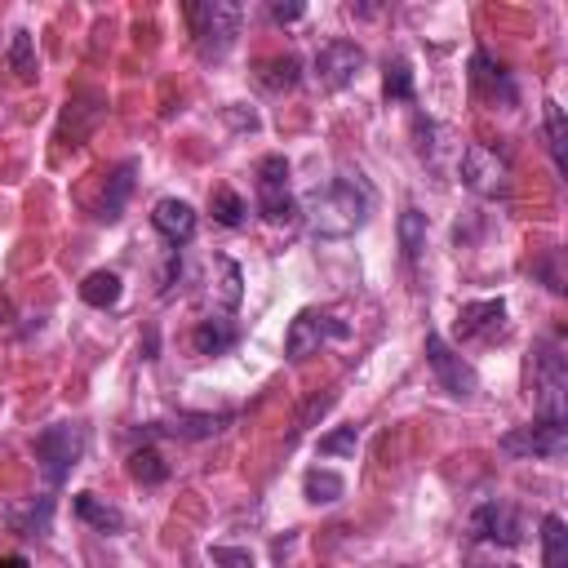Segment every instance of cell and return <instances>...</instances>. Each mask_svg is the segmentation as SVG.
<instances>
[{
  "label": "cell",
  "mask_w": 568,
  "mask_h": 568,
  "mask_svg": "<svg viewBox=\"0 0 568 568\" xmlns=\"http://www.w3.org/2000/svg\"><path fill=\"white\" fill-rule=\"evenodd\" d=\"M364 67V49L355 40H328L320 53H315V80L324 89H346Z\"/></svg>",
  "instance_id": "8fae6325"
},
{
  "label": "cell",
  "mask_w": 568,
  "mask_h": 568,
  "mask_svg": "<svg viewBox=\"0 0 568 568\" xmlns=\"http://www.w3.org/2000/svg\"><path fill=\"white\" fill-rule=\"evenodd\" d=\"M501 315H506V302L501 297H484V302H466L453 320V333L457 342H470V337H488L493 328H501Z\"/></svg>",
  "instance_id": "7c38bea8"
},
{
  "label": "cell",
  "mask_w": 568,
  "mask_h": 568,
  "mask_svg": "<svg viewBox=\"0 0 568 568\" xmlns=\"http://www.w3.org/2000/svg\"><path fill=\"white\" fill-rule=\"evenodd\" d=\"M355 448H359V426H337V430H328L320 439L324 457H355Z\"/></svg>",
  "instance_id": "83f0119b"
},
{
  "label": "cell",
  "mask_w": 568,
  "mask_h": 568,
  "mask_svg": "<svg viewBox=\"0 0 568 568\" xmlns=\"http://www.w3.org/2000/svg\"><path fill=\"white\" fill-rule=\"evenodd\" d=\"M84 444H89L84 426H71V422H53V426H44V430L36 435V444H31L40 475H44L49 484H62V479L71 475V466L80 462Z\"/></svg>",
  "instance_id": "277c9868"
},
{
  "label": "cell",
  "mask_w": 568,
  "mask_h": 568,
  "mask_svg": "<svg viewBox=\"0 0 568 568\" xmlns=\"http://www.w3.org/2000/svg\"><path fill=\"white\" fill-rule=\"evenodd\" d=\"M9 67L31 80L36 75V53H31V31H13V44H9Z\"/></svg>",
  "instance_id": "f1b7e54d"
},
{
  "label": "cell",
  "mask_w": 568,
  "mask_h": 568,
  "mask_svg": "<svg viewBox=\"0 0 568 568\" xmlns=\"http://www.w3.org/2000/svg\"><path fill=\"white\" fill-rule=\"evenodd\" d=\"M351 328L337 320V315H328V311H297L293 320H288V333H284V355L288 359H306V355H315L324 342H342Z\"/></svg>",
  "instance_id": "ba28073f"
},
{
  "label": "cell",
  "mask_w": 568,
  "mask_h": 568,
  "mask_svg": "<svg viewBox=\"0 0 568 568\" xmlns=\"http://www.w3.org/2000/svg\"><path fill=\"white\" fill-rule=\"evenodd\" d=\"M462 182H466L475 195H484V200H506V195H510V164H506L493 146L470 142V146L462 151Z\"/></svg>",
  "instance_id": "52a82bcc"
},
{
  "label": "cell",
  "mask_w": 568,
  "mask_h": 568,
  "mask_svg": "<svg viewBox=\"0 0 568 568\" xmlns=\"http://www.w3.org/2000/svg\"><path fill=\"white\" fill-rule=\"evenodd\" d=\"M257 213L275 226H288L297 217L293 191H288V160L284 155H262L257 160Z\"/></svg>",
  "instance_id": "5b68a950"
},
{
  "label": "cell",
  "mask_w": 568,
  "mask_h": 568,
  "mask_svg": "<svg viewBox=\"0 0 568 568\" xmlns=\"http://www.w3.org/2000/svg\"><path fill=\"white\" fill-rule=\"evenodd\" d=\"M209 559H213V568H253V555L244 546H213Z\"/></svg>",
  "instance_id": "f546056e"
},
{
  "label": "cell",
  "mask_w": 568,
  "mask_h": 568,
  "mask_svg": "<svg viewBox=\"0 0 568 568\" xmlns=\"http://www.w3.org/2000/svg\"><path fill=\"white\" fill-rule=\"evenodd\" d=\"M506 457H559L568 448V426L564 417H537L528 426H515L497 439Z\"/></svg>",
  "instance_id": "8992f818"
},
{
  "label": "cell",
  "mask_w": 568,
  "mask_h": 568,
  "mask_svg": "<svg viewBox=\"0 0 568 568\" xmlns=\"http://www.w3.org/2000/svg\"><path fill=\"white\" fill-rule=\"evenodd\" d=\"M226 422H231L226 413H182V417H169V422H151V430L173 435V439H209V435H217Z\"/></svg>",
  "instance_id": "5bb4252c"
},
{
  "label": "cell",
  "mask_w": 568,
  "mask_h": 568,
  "mask_svg": "<svg viewBox=\"0 0 568 568\" xmlns=\"http://www.w3.org/2000/svg\"><path fill=\"white\" fill-rule=\"evenodd\" d=\"M541 568H568V524L559 515L541 519Z\"/></svg>",
  "instance_id": "ac0fdd59"
},
{
  "label": "cell",
  "mask_w": 568,
  "mask_h": 568,
  "mask_svg": "<svg viewBox=\"0 0 568 568\" xmlns=\"http://www.w3.org/2000/svg\"><path fill=\"white\" fill-rule=\"evenodd\" d=\"M302 493H306L311 506H333V501L346 493V479H342L337 470H320V466H311L306 479H302Z\"/></svg>",
  "instance_id": "ffe728a7"
},
{
  "label": "cell",
  "mask_w": 568,
  "mask_h": 568,
  "mask_svg": "<svg viewBox=\"0 0 568 568\" xmlns=\"http://www.w3.org/2000/svg\"><path fill=\"white\" fill-rule=\"evenodd\" d=\"M120 293H124V284H120L115 271H93V275H84V284H80V297H84L89 306H98V311L115 306Z\"/></svg>",
  "instance_id": "44dd1931"
},
{
  "label": "cell",
  "mask_w": 568,
  "mask_h": 568,
  "mask_svg": "<svg viewBox=\"0 0 568 568\" xmlns=\"http://www.w3.org/2000/svg\"><path fill=\"white\" fill-rule=\"evenodd\" d=\"M191 18V36H195V49L204 62H217L231 53L235 36H240V18L244 9L235 0H204V4H191L186 9Z\"/></svg>",
  "instance_id": "3957f363"
},
{
  "label": "cell",
  "mask_w": 568,
  "mask_h": 568,
  "mask_svg": "<svg viewBox=\"0 0 568 568\" xmlns=\"http://www.w3.org/2000/svg\"><path fill=\"white\" fill-rule=\"evenodd\" d=\"M470 537L475 541H497V546H519L524 537V524H519V510L510 501H479L470 510Z\"/></svg>",
  "instance_id": "30bf717a"
},
{
  "label": "cell",
  "mask_w": 568,
  "mask_h": 568,
  "mask_svg": "<svg viewBox=\"0 0 568 568\" xmlns=\"http://www.w3.org/2000/svg\"><path fill=\"white\" fill-rule=\"evenodd\" d=\"M217 271H222V302L235 306L240 302V266L231 257H217Z\"/></svg>",
  "instance_id": "4dcf8cb0"
},
{
  "label": "cell",
  "mask_w": 568,
  "mask_h": 568,
  "mask_svg": "<svg viewBox=\"0 0 568 568\" xmlns=\"http://www.w3.org/2000/svg\"><path fill=\"white\" fill-rule=\"evenodd\" d=\"M151 222H155V231H160L169 244H186V240L195 235V209H191L186 200H173V195L151 209Z\"/></svg>",
  "instance_id": "4fadbf2b"
},
{
  "label": "cell",
  "mask_w": 568,
  "mask_h": 568,
  "mask_svg": "<svg viewBox=\"0 0 568 568\" xmlns=\"http://www.w3.org/2000/svg\"><path fill=\"white\" fill-rule=\"evenodd\" d=\"M470 71H475V84H484L493 98H497V93H501V98H515V93H510L506 71H501V67H493V62H488V53H475V58H470Z\"/></svg>",
  "instance_id": "4316f807"
},
{
  "label": "cell",
  "mask_w": 568,
  "mask_h": 568,
  "mask_svg": "<svg viewBox=\"0 0 568 568\" xmlns=\"http://www.w3.org/2000/svg\"><path fill=\"white\" fill-rule=\"evenodd\" d=\"M133 173H138V160H124V164H115L111 169V178H106V195H102V222H115L120 213H124V200H129V191H133Z\"/></svg>",
  "instance_id": "2e32d148"
},
{
  "label": "cell",
  "mask_w": 568,
  "mask_h": 568,
  "mask_svg": "<svg viewBox=\"0 0 568 568\" xmlns=\"http://www.w3.org/2000/svg\"><path fill=\"white\" fill-rule=\"evenodd\" d=\"M71 510H75V519H84L98 532H120L124 528V510L111 506V501H102L98 493H75L71 497Z\"/></svg>",
  "instance_id": "9a60e30c"
},
{
  "label": "cell",
  "mask_w": 568,
  "mask_h": 568,
  "mask_svg": "<svg viewBox=\"0 0 568 568\" xmlns=\"http://www.w3.org/2000/svg\"><path fill=\"white\" fill-rule=\"evenodd\" d=\"M422 248H426V213L417 204H408L399 213V253L413 262V257H422Z\"/></svg>",
  "instance_id": "7402d4cb"
},
{
  "label": "cell",
  "mask_w": 568,
  "mask_h": 568,
  "mask_svg": "<svg viewBox=\"0 0 568 568\" xmlns=\"http://www.w3.org/2000/svg\"><path fill=\"white\" fill-rule=\"evenodd\" d=\"M235 324L231 320H200L195 324V333H191V346L200 351V355H222V351H231L235 346Z\"/></svg>",
  "instance_id": "e0dca14e"
},
{
  "label": "cell",
  "mask_w": 568,
  "mask_h": 568,
  "mask_svg": "<svg viewBox=\"0 0 568 568\" xmlns=\"http://www.w3.org/2000/svg\"><path fill=\"white\" fill-rule=\"evenodd\" d=\"M426 364H430V373H435V382L453 395V399H470L475 390H479V377H475V368L439 337V333H426Z\"/></svg>",
  "instance_id": "9c48e42d"
},
{
  "label": "cell",
  "mask_w": 568,
  "mask_h": 568,
  "mask_svg": "<svg viewBox=\"0 0 568 568\" xmlns=\"http://www.w3.org/2000/svg\"><path fill=\"white\" fill-rule=\"evenodd\" d=\"M368 213H373V195L351 173L315 186L302 200V217H306L311 235H320V240H346V235H355L368 222Z\"/></svg>",
  "instance_id": "6da1fadb"
},
{
  "label": "cell",
  "mask_w": 568,
  "mask_h": 568,
  "mask_svg": "<svg viewBox=\"0 0 568 568\" xmlns=\"http://www.w3.org/2000/svg\"><path fill=\"white\" fill-rule=\"evenodd\" d=\"M382 93L386 102H413V67L404 58L386 62V75H382Z\"/></svg>",
  "instance_id": "cb8c5ba5"
},
{
  "label": "cell",
  "mask_w": 568,
  "mask_h": 568,
  "mask_svg": "<svg viewBox=\"0 0 568 568\" xmlns=\"http://www.w3.org/2000/svg\"><path fill=\"white\" fill-rule=\"evenodd\" d=\"M209 209H213V217H217L222 226H240V222H244V213H248V204H244V200H240L231 186H213Z\"/></svg>",
  "instance_id": "484cf974"
},
{
  "label": "cell",
  "mask_w": 568,
  "mask_h": 568,
  "mask_svg": "<svg viewBox=\"0 0 568 568\" xmlns=\"http://www.w3.org/2000/svg\"><path fill=\"white\" fill-rule=\"evenodd\" d=\"M501 568H510V564H501Z\"/></svg>",
  "instance_id": "d6a6232c"
},
{
  "label": "cell",
  "mask_w": 568,
  "mask_h": 568,
  "mask_svg": "<svg viewBox=\"0 0 568 568\" xmlns=\"http://www.w3.org/2000/svg\"><path fill=\"white\" fill-rule=\"evenodd\" d=\"M129 475H133L138 484H164V479H169V466H164V457L146 444V448H133V453H129Z\"/></svg>",
  "instance_id": "603a6c76"
},
{
  "label": "cell",
  "mask_w": 568,
  "mask_h": 568,
  "mask_svg": "<svg viewBox=\"0 0 568 568\" xmlns=\"http://www.w3.org/2000/svg\"><path fill=\"white\" fill-rule=\"evenodd\" d=\"M564 390H568V359L559 342L541 337L528 355V395L537 417H564Z\"/></svg>",
  "instance_id": "7a4b0ae2"
},
{
  "label": "cell",
  "mask_w": 568,
  "mask_h": 568,
  "mask_svg": "<svg viewBox=\"0 0 568 568\" xmlns=\"http://www.w3.org/2000/svg\"><path fill=\"white\" fill-rule=\"evenodd\" d=\"M546 142H550V155H555V169L564 173V164H568V151H564V142H568V133H564V106H559L555 98H546Z\"/></svg>",
  "instance_id": "d4e9b609"
},
{
  "label": "cell",
  "mask_w": 568,
  "mask_h": 568,
  "mask_svg": "<svg viewBox=\"0 0 568 568\" xmlns=\"http://www.w3.org/2000/svg\"><path fill=\"white\" fill-rule=\"evenodd\" d=\"M302 13H306L302 4H271V18H275V22H297Z\"/></svg>",
  "instance_id": "1f68e13d"
},
{
  "label": "cell",
  "mask_w": 568,
  "mask_h": 568,
  "mask_svg": "<svg viewBox=\"0 0 568 568\" xmlns=\"http://www.w3.org/2000/svg\"><path fill=\"white\" fill-rule=\"evenodd\" d=\"M297 75H302V62H297L293 53H275V58H262V62H257V80H262L271 93L293 89Z\"/></svg>",
  "instance_id": "d6986e66"
}]
</instances>
